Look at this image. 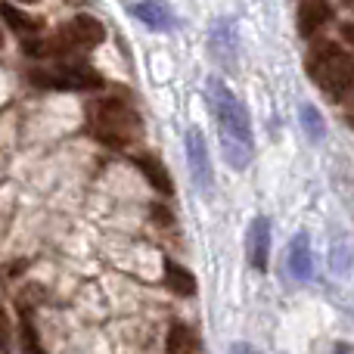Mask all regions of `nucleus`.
<instances>
[{"mask_svg":"<svg viewBox=\"0 0 354 354\" xmlns=\"http://www.w3.org/2000/svg\"><path fill=\"white\" fill-rule=\"evenodd\" d=\"M106 41L103 22H97L87 12L72 16L66 25L53 31V35H41L37 41H25L22 50L31 59H62V56H84L93 47Z\"/></svg>","mask_w":354,"mask_h":354,"instance_id":"obj_2","label":"nucleus"},{"mask_svg":"<svg viewBox=\"0 0 354 354\" xmlns=\"http://www.w3.org/2000/svg\"><path fill=\"white\" fill-rule=\"evenodd\" d=\"M208 106H212V118L218 128V143H221V156H224L227 168L233 171H245L255 156V140H252V118L249 109L243 106V100L214 75L208 78L205 87Z\"/></svg>","mask_w":354,"mask_h":354,"instance_id":"obj_1","label":"nucleus"},{"mask_svg":"<svg viewBox=\"0 0 354 354\" xmlns=\"http://www.w3.org/2000/svg\"><path fill=\"white\" fill-rule=\"evenodd\" d=\"M0 12H3V22H6V28L19 31V35H37V31H41V22H37V19H31L28 12L16 10V6H12L10 0H6L3 6H0Z\"/></svg>","mask_w":354,"mask_h":354,"instance_id":"obj_15","label":"nucleus"},{"mask_svg":"<svg viewBox=\"0 0 354 354\" xmlns=\"http://www.w3.org/2000/svg\"><path fill=\"white\" fill-rule=\"evenodd\" d=\"M311 81L339 106H354V59L339 44H320L305 62Z\"/></svg>","mask_w":354,"mask_h":354,"instance_id":"obj_4","label":"nucleus"},{"mask_svg":"<svg viewBox=\"0 0 354 354\" xmlns=\"http://www.w3.org/2000/svg\"><path fill=\"white\" fill-rule=\"evenodd\" d=\"M333 22V6L330 0H301L299 12H295V25H299L301 37H314Z\"/></svg>","mask_w":354,"mask_h":354,"instance_id":"obj_9","label":"nucleus"},{"mask_svg":"<svg viewBox=\"0 0 354 354\" xmlns=\"http://www.w3.org/2000/svg\"><path fill=\"white\" fill-rule=\"evenodd\" d=\"M245 255H249V264L264 274L270 264V218L258 214L249 224V233H245Z\"/></svg>","mask_w":354,"mask_h":354,"instance_id":"obj_8","label":"nucleus"},{"mask_svg":"<svg viewBox=\"0 0 354 354\" xmlns=\"http://www.w3.org/2000/svg\"><path fill=\"white\" fill-rule=\"evenodd\" d=\"M183 149H187V168H189V177H193V187L199 189L202 196H212L214 165H212V159H208V143H205V137H202L199 128L187 131Z\"/></svg>","mask_w":354,"mask_h":354,"instance_id":"obj_6","label":"nucleus"},{"mask_svg":"<svg viewBox=\"0 0 354 354\" xmlns=\"http://www.w3.org/2000/svg\"><path fill=\"white\" fill-rule=\"evenodd\" d=\"M149 214H153V221H156V224H162V227H171L174 224V214L168 212L162 202H153V205H149Z\"/></svg>","mask_w":354,"mask_h":354,"instance_id":"obj_17","label":"nucleus"},{"mask_svg":"<svg viewBox=\"0 0 354 354\" xmlns=\"http://www.w3.org/2000/svg\"><path fill=\"white\" fill-rule=\"evenodd\" d=\"M342 37H345V41H348V44H351V47H354V22H348V25H342Z\"/></svg>","mask_w":354,"mask_h":354,"instance_id":"obj_18","label":"nucleus"},{"mask_svg":"<svg viewBox=\"0 0 354 354\" xmlns=\"http://www.w3.org/2000/svg\"><path fill=\"white\" fill-rule=\"evenodd\" d=\"M286 264H289V274H292L299 283L311 280L314 258H311V236H308V233H295V239L286 249Z\"/></svg>","mask_w":354,"mask_h":354,"instance_id":"obj_10","label":"nucleus"},{"mask_svg":"<svg viewBox=\"0 0 354 354\" xmlns=\"http://www.w3.org/2000/svg\"><path fill=\"white\" fill-rule=\"evenodd\" d=\"M19 3H37V0H19Z\"/></svg>","mask_w":354,"mask_h":354,"instance_id":"obj_20","label":"nucleus"},{"mask_svg":"<svg viewBox=\"0 0 354 354\" xmlns=\"http://www.w3.org/2000/svg\"><path fill=\"white\" fill-rule=\"evenodd\" d=\"M162 274H165V286L171 289L174 295H180V299H193L196 295V277L189 274L183 264L165 258V261H162Z\"/></svg>","mask_w":354,"mask_h":354,"instance_id":"obj_13","label":"nucleus"},{"mask_svg":"<svg viewBox=\"0 0 354 354\" xmlns=\"http://www.w3.org/2000/svg\"><path fill=\"white\" fill-rule=\"evenodd\" d=\"M208 50H212L214 62H221L224 68L236 66L239 56V35H236V22L233 19H218L208 31Z\"/></svg>","mask_w":354,"mask_h":354,"instance_id":"obj_7","label":"nucleus"},{"mask_svg":"<svg viewBox=\"0 0 354 354\" xmlns=\"http://www.w3.org/2000/svg\"><path fill=\"white\" fill-rule=\"evenodd\" d=\"M87 131L109 149H131L140 140L143 122L124 100L106 97L87 106Z\"/></svg>","mask_w":354,"mask_h":354,"instance_id":"obj_3","label":"nucleus"},{"mask_svg":"<svg viewBox=\"0 0 354 354\" xmlns=\"http://www.w3.org/2000/svg\"><path fill=\"white\" fill-rule=\"evenodd\" d=\"M28 81L44 91H100L103 87V75L81 62L78 56H62L53 66L31 68Z\"/></svg>","mask_w":354,"mask_h":354,"instance_id":"obj_5","label":"nucleus"},{"mask_svg":"<svg viewBox=\"0 0 354 354\" xmlns=\"http://www.w3.org/2000/svg\"><path fill=\"white\" fill-rule=\"evenodd\" d=\"M131 12H134V19H140V22L147 25V28H153V31L174 28L171 10H168L165 3H159V0H140V3L131 6Z\"/></svg>","mask_w":354,"mask_h":354,"instance_id":"obj_12","label":"nucleus"},{"mask_svg":"<svg viewBox=\"0 0 354 354\" xmlns=\"http://www.w3.org/2000/svg\"><path fill=\"white\" fill-rule=\"evenodd\" d=\"M342 3H345V6H348V10H354V0H342Z\"/></svg>","mask_w":354,"mask_h":354,"instance_id":"obj_19","label":"nucleus"},{"mask_svg":"<svg viewBox=\"0 0 354 354\" xmlns=\"http://www.w3.org/2000/svg\"><path fill=\"white\" fill-rule=\"evenodd\" d=\"M299 122H301V131H305V134L311 137L314 143L326 137V122H324V115H320V109H314L311 103H305V106L299 109Z\"/></svg>","mask_w":354,"mask_h":354,"instance_id":"obj_16","label":"nucleus"},{"mask_svg":"<svg viewBox=\"0 0 354 354\" xmlns=\"http://www.w3.org/2000/svg\"><path fill=\"white\" fill-rule=\"evenodd\" d=\"M165 348L171 351V354H189V351H199L202 342H199V336H196L189 326L171 324V330H168V339H165Z\"/></svg>","mask_w":354,"mask_h":354,"instance_id":"obj_14","label":"nucleus"},{"mask_svg":"<svg viewBox=\"0 0 354 354\" xmlns=\"http://www.w3.org/2000/svg\"><path fill=\"white\" fill-rule=\"evenodd\" d=\"M134 165L140 168V174L147 177V183H153L156 193H162V196H174L171 174H168L165 162H162L156 153H140V156H134Z\"/></svg>","mask_w":354,"mask_h":354,"instance_id":"obj_11","label":"nucleus"}]
</instances>
